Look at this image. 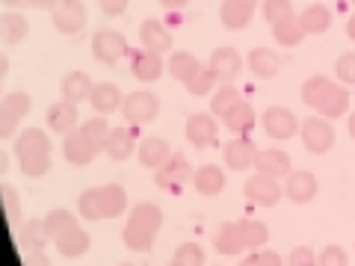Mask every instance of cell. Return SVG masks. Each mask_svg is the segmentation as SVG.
Listing matches in <instances>:
<instances>
[{"label":"cell","mask_w":355,"mask_h":266,"mask_svg":"<svg viewBox=\"0 0 355 266\" xmlns=\"http://www.w3.org/2000/svg\"><path fill=\"white\" fill-rule=\"evenodd\" d=\"M77 210L89 222H104L116 219L128 210V193L121 184H104V186H89L77 198Z\"/></svg>","instance_id":"cell-1"},{"label":"cell","mask_w":355,"mask_h":266,"mask_svg":"<svg viewBox=\"0 0 355 266\" xmlns=\"http://www.w3.org/2000/svg\"><path fill=\"white\" fill-rule=\"evenodd\" d=\"M160 228H163V210L157 204H151V202H142V204H137L130 210L121 240H125V246L130 251L146 254V251H151Z\"/></svg>","instance_id":"cell-2"},{"label":"cell","mask_w":355,"mask_h":266,"mask_svg":"<svg viewBox=\"0 0 355 266\" xmlns=\"http://www.w3.org/2000/svg\"><path fill=\"white\" fill-rule=\"evenodd\" d=\"M302 101L317 109L323 118H340L349 109V92L338 83H331L329 77L314 74L302 83Z\"/></svg>","instance_id":"cell-3"},{"label":"cell","mask_w":355,"mask_h":266,"mask_svg":"<svg viewBox=\"0 0 355 266\" xmlns=\"http://www.w3.org/2000/svg\"><path fill=\"white\" fill-rule=\"evenodd\" d=\"M270 240V228L254 219H240V222H225L219 225L214 237V249L219 254H237L246 249H261Z\"/></svg>","instance_id":"cell-4"},{"label":"cell","mask_w":355,"mask_h":266,"mask_svg":"<svg viewBox=\"0 0 355 266\" xmlns=\"http://www.w3.org/2000/svg\"><path fill=\"white\" fill-rule=\"evenodd\" d=\"M15 157L21 163V172H24L27 177L48 175V169H51V139H48V133L39 130V127L18 130Z\"/></svg>","instance_id":"cell-5"},{"label":"cell","mask_w":355,"mask_h":266,"mask_svg":"<svg viewBox=\"0 0 355 266\" xmlns=\"http://www.w3.org/2000/svg\"><path fill=\"white\" fill-rule=\"evenodd\" d=\"M33 98L27 92H9L0 98V139H9L18 133L21 118L30 113Z\"/></svg>","instance_id":"cell-6"},{"label":"cell","mask_w":355,"mask_h":266,"mask_svg":"<svg viewBox=\"0 0 355 266\" xmlns=\"http://www.w3.org/2000/svg\"><path fill=\"white\" fill-rule=\"evenodd\" d=\"M160 113V98L148 92V89H139V92L125 95L121 101V116H125L130 125H148Z\"/></svg>","instance_id":"cell-7"},{"label":"cell","mask_w":355,"mask_h":266,"mask_svg":"<svg viewBox=\"0 0 355 266\" xmlns=\"http://www.w3.org/2000/svg\"><path fill=\"white\" fill-rule=\"evenodd\" d=\"M299 136H302V145L311 154H326L335 148V127H331V121L323 116L305 118L302 127H299Z\"/></svg>","instance_id":"cell-8"},{"label":"cell","mask_w":355,"mask_h":266,"mask_svg":"<svg viewBox=\"0 0 355 266\" xmlns=\"http://www.w3.org/2000/svg\"><path fill=\"white\" fill-rule=\"evenodd\" d=\"M51 21L62 36H77L86 27V6L80 0H60L57 9L51 12Z\"/></svg>","instance_id":"cell-9"},{"label":"cell","mask_w":355,"mask_h":266,"mask_svg":"<svg viewBox=\"0 0 355 266\" xmlns=\"http://www.w3.org/2000/svg\"><path fill=\"white\" fill-rule=\"evenodd\" d=\"M92 53L98 62L104 65H116L121 57L128 53V42L119 30H98L92 36Z\"/></svg>","instance_id":"cell-10"},{"label":"cell","mask_w":355,"mask_h":266,"mask_svg":"<svg viewBox=\"0 0 355 266\" xmlns=\"http://www.w3.org/2000/svg\"><path fill=\"white\" fill-rule=\"evenodd\" d=\"M187 181H193V169H190V163H187L184 157H178V154H172L160 169H154V184H157L160 190L178 193Z\"/></svg>","instance_id":"cell-11"},{"label":"cell","mask_w":355,"mask_h":266,"mask_svg":"<svg viewBox=\"0 0 355 266\" xmlns=\"http://www.w3.org/2000/svg\"><path fill=\"white\" fill-rule=\"evenodd\" d=\"M98 151H101V148H98L80 127L71 130V133H65V139H62V157L69 160V166H89L95 160Z\"/></svg>","instance_id":"cell-12"},{"label":"cell","mask_w":355,"mask_h":266,"mask_svg":"<svg viewBox=\"0 0 355 266\" xmlns=\"http://www.w3.org/2000/svg\"><path fill=\"white\" fill-rule=\"evenodd\" d=\"M210 71L216 74V80L225 86V83H234L237 74L243 69V57L237 53V48H231V44H222V48H216L214 53H210Z\"/></svg>","instance_id":"cell-13"},{"label":"cell","mask_w":355,"mask_h":266,"mask_svg":"<svg viewBox=\"0 0 355 266\" xmlns=\"http://www.w3.org/2000/svg\"><path fill=\"white\" fill-rule=\"evenodd\" d=\"M284 195V186L279 184V177H270V175H254L246 181V198L261 207H272L279 204Z\"/></svg>","instance_id":"cell-14"},{"label":"cell","mask_w":355,"mask_h":266,"mask_svg":"<svg viewBox=\"0 0 355 266\" xmlns=\"http://www.w3.org/2000/svg\"><path fill=\"white\" fill-rule=\"evenodd\" d=\"M258 145L249 139V136H234L231 142H225V148H222V157H225V166L234 172H246L254 166L258 160Z\"/></svg>","instance_id":"cell-15"},{"label":"cell","mask_w":355,"mask_h":266,"mask_svg":"<svg viewBox=\"0 0 355 266\" xmlns=\"http://www.w3.org/2000/svg\"><path fill=\"white\" fill-rule=\"evenodd\" d=\"M261 125L266 130V136H272V139H279V142L296 136V130H299L296 116L291 113V109H284V107H270L261 116Z\"/></svg>","instance_id":"cell-16"},{"label":"cell","mask_w":355,"mask_h":266,"mask_svg":"<svg viewBox=\"0 0 355 266\" xmlns=\"http://www.w3.org/2000/svg\"><path fill=\"white\" fill-rule=\"evenodd\" d=\"M163 69H166V62H163L160 53L146 51V48H139V51L130 53V74L137 77L139 83H154V80H160Z\"/></svg>","instance_id":"cell-17"},{"label":"cell","mask_w":355,"mask_h":266,"mask_svg":"<svg viewBox=\"0 0 355 266\" xmlns=\"http://www.w3.org/2000/svg\"><path fill=\"white\" fill-rule=\"evenodd\" d=\"M216 136H219V125H216V116H207V113H196L187 118V139L193 142L196 148H207V145H216Z\"/></svg>","instance_id":"cell-18"},{"label":"cell","mask_w":355,"mask_h":266,"mask_svg":"<svg viewBox=\"0 0 355 266\" xmlns=\"http://www.w3.org/2000/svg\"><path fill=\"white\" fill-rule=\"evenodd\" d=\"M317 195V177L311 172H291L284 177V198L293 204H308Z\"/></svg>","instance_id":"cell-19"},{"label":"cell","mask_w":355,"mask_h":266,"mask_svg":"<svg viewBox=\"0 0 355 266\" xmlns=\"http://www.w3.org/2000/svg\"><path fill=\"white\" fill-rule=\"evenodd\" d=\"M254 9H258V0H222L219 18L225 30H243L254 18Z\"/></svg>","instance_id":"cell-20"},{"label":"cell","mask_w":355,"mask_h":266,"mask_svg":"<svg viewBox=\"0 0 355 266\" xmlns=\"http://www.w3.org/2000/svg\"><path fill=\"white\" fill-rule=\"evenodd\" d=\"M139 48H146V51H154V53H163L172 48V33L166 24H160L157 18H148V21H142L139 24Z\"/></svg>","instance_id":"cell-21"},{"label":"cell","mask_w":355,"mask_h":266,"mask_svg":"<svg viewBox=\"0 0 355 266\" xmlns=\"http://www.w3.org/2000/svg\"><path fill=\"white\" fill-rule=\"evenodd\" d=\"M254 169L258 175H270V177H287L293 172L291 166V154H284L282 148H263L254 160Z\"/></svg>","instance_id":"cell-22"},{"label":"cell","mask_w":355,"mask_h":266,"mask_svg":"<svg viewBox=\"0 0 355 266\" xmlns=\"http://www.w3.org/2000/svg\"><path fill=\"white\" fill-rule=\"evenodd\" d=\"M60 92H62V101L80 104V101H89V98H92L95 83L89 80V74H86V71H71V74H65V77H62Z\"/></svg>","instance_id":"cell-23"},{"label":"cell","mask_w":355,"mask_h":266,"mask_svg":"<svg viewBox=\"0 0 355 266\" xmlns=\"http://www.w3.org/2000/svg\"><path fill=\"white\" fill-rule=\"evenodd\" d=\"M104 151H107V157L110 160H128L133 151H137V136H133V130L128 127H113L107 133V142H104Z\"/></svg>","instance_id":"cell-24"},{"label":"cell","mask_w":355,"mask_h":266,"mask_svg":"<svg viewBox=\"0 0 355 266\" xmlns=\"http://www.w3.org/2000/svg\"><path fill=\"white\" fill-rule=\"evenodd\" d=\"M53 246H57L62 258H80V254H86L89 246H92V237H89L80 225H74L69 231H62V234L53 240Z\"/></svg>","instance_id":"cell-25"},{"label":"cell","mask_w":355,"mask_h":266,"mask_svg":"<svg viewBox=\"0 0 355 266\" xmlns=\"http://www.w3.org/2000/svg\"><path fill=\"white\" fill-rule=\"evenodd\" d=\"M246 62H249V71L254 77H261V80H270V77L282 71V57L272 48H254Z\"/></svg>","instance_id":"cell-26"},{"label":"cell","mask_w":355,"mask_h":266,"mask_svg":"<svg viewBox=\"0 0 355 266\" xmlns=\"http://www.w3.org/2000/svg\"><path fill=\"white\" fill-rule=\"evenodd\" d=\"M77 121H80V113H77V104H69V101H60L48 107V127L53 133H71L77 130Z\"/></svg>","instance_id":"cell-27"},{"label":"cell","mask_w":355,"mask_h":266,"mask_svg":"<svg viewBox=\"0 0 355 266\" xmlns=\"http://www.w3.org/2000/svg\"><path fill=\"white\" fill-rule=\"evenodd\" d=\"M139 154V163L146 166V169H160V166L172 157V148H169V142L160 139V136H148V139H142V145L137 148Z\"/></svg>","instance_id":"cell-28"},{"label":"cell","mask_w":355,"mask_h":266,"mask_svg":"<svg viewBox=\"0 0 355 266\" xmlns=\"http://www.w3.org/2000/svg\"><path fill=\"white\" fill-rule=\"evenodd\" d=\"M166 69H169V74L175 77L178 83H184V86H187L198 71L205 69V65L198 62L190 51H175L172 57H169V62H166Z\"/></svg>","instance_id":"cell-29"},{"label":"cell","mask_w":355,"mask_h":266,"mask_svg":"<svg viewBox=\"0 0 355 266\" xmlns=\"http://www.w3.org/2000/svg\"><path fill=\"white\" fill-rule=\"evenodd\" d=\"M193 186L202 195H219L222 190H225V172H222L219 166L207 163V166H202V169L193 172Z\"/></svg>","instance_id":"cell-30"},{"label":"cell","mask_w":355,"mask_h":266,"mask_svg":"<svg viewBox=\"0 0 355 266\" xmlns=\"http://www.w3.org/2000/svg\"><path fill=\"white\" fill-rule=\"evenodd\" d=\"M299 24H302L305 36H320L331 27V9L323 6V3H311L305 6V12L299 15Z\"/></svg>","instance_id":"cell-31"},{"label":"cell","mask_w":355,"mask_h":266,"mask_svg":"<svg viewBox=\"0 0 355 266\" xmlns=\"http://www.w3.org/2000/svg\"><path fill=\"white\" fill-rule=\"evenodd\" d=\"M30 36V21L21 12H3L0 15V42L21 44Z\"/></svg>","instance_id":"cell-32"},{"label":"cell","mask_w":355,"mask_h":266,"mask_svg":"<svg viewBox=\"0 0 355 266\" xmlns=\"http://www.w3.org/2000/svg\"><path fill=\"white\" fill-rule=\"evenodd\" d=\"M121 92L113 86V83H98L95 86V92L92 98H89V104H92V109L98 116H110V113H116V109H121Z\"/></svg>","instance_id":"cell-33"},{"label":"cell","mask_w":355,"mask_h":266,"mask_svg":"<svg viewBox=\"0 0 355 266\" xmlns=\"http://www.w3.org/2000/svg\"><path fill=\"white\" fill-rule=\"evenodd\" d=\"M254 121H258V116H254V109L240 101L237 107H231L225 116H222V125H225L231 133H237V136H246V133L254 127Z\"/></svg>","instance_id":"cell-34"},{"label":"cell","mask_w":355,"mask_h":266,"mask_svg":"<svg viewBox=\"0 0 355 266\" xmlns=\"http://www.w3.org/2000/svg\"><path fill=\"white\" fill-rule=\"evenodd\" d=\"M272 39L279 44H284V48H296V44L305 39V30H302V24H299V15L282 18L279 24H272Z\"/></svg>","instance_id":"cell-35"},{"label":"cell","mask_w":355,"mask_h":266,"mask_svg":"<svg viewBox=\"0 0 355 266\" xmlns=\"http://www.w3.org/2000/svg\"><path fill=\"white\" fill-rule=\"evenodd\" d=\"M48 231H44V222L42 219H30L21 225V242H24L27 251H42L48 246Z\"/></svg>","instance_id":"cell-36"},{"label":"cell","mask_w":355,"mask_h":266,"mask_svg":"<svg viewBox=\"0 0 355 266\" xmlns=\"http://www.w3.org/2000/svg\"><path fill=\"white\" fill-rule=\"evenodd\" d=\"M44 222V231H48V237L51 240H57L62 231H69V228H74L77 225V219L69 213V210H62V207H57V210H51L48 216L42 219Z\"/></svg>","instance_id":"cell-37"},{"label":"cell","mask_w":355,"mask_h":266,"mask_svg":"<svg viewBox=\"0 0 355 266\" xmlns=\"http://www.w3.org/2000/svg\"><path fill=\"white\" fill-rule=\"evenodd\" d=\"M0 204H3V213L9 219V225L21 231V202H18V193L9 184L0 186Z\"/></svg>","instance_id":"cell-38"},{"label":"cell","mask_w":355,"mask_h":266,"mask_svg":"<svg viewBox=\"0 0 355 266\" xmlns=\"http://www.w3.org/2000/svg\"><path fill=\"white\" fill-rule=\"evenodd\" d=\"M243 101V98L237 95V89L231 86V83H225V86H219V92L214 95V104H210V109H214V116H225L231 107H237Z\"/></svg>","instance_id":"cell-39"},{"label":"cell","mask_w":355,"mask_h":266,"mask_svg":"<svg viewBox=\"0 0 355 266\" xmlns=\"http://www.w3.org/2000/svg\"><path fill=\"white\" fill-rule=\"evenodd\" d=\"M80 130L86 133V136H89V139H92V142H95V145H98V148H101V151H104L107 133H110V130H113V127H110V121H107V116H92V118H89V121H83V125H80Z\"/></svg>","instance_id":"cell-40"},{"label":"cell","mask_w":355,"mask_h":266,"mask_svg":"<svg viewBox=\"0 0 355 266\" xmlns=\"http://www.w3.org/2000/svg\"><path fill=\"white\" fill-rule=\"evenodd\" d=\"M172 263H178V266H205V251H202V246H196V242H181V246L175 249Z\"/></svg>","instance_id":"cell-41"},{"label":"cell","mask_w":355,"mask_h":266,"mask_svg":"<svg viewBox=\"0 0 355 266\" xmlns=\"http://www.w3.org/2000/svg\"><path fill=\"white\" fill-rule=\"evenodd\" d=\"M261 12H263V18L270 21V27H272V24H279L282 18L293 15V3H291V0H263Z\"/></svg>","instance_id":"cell-42"},{"label":"cell","mask_w":355,"mask_h":266,"mask_svg":"<svg viewBox=\"0 0 355 266\" xmlns=\"http://www.w3.org/2000/svg\"><path fill=\"white\" fill-rule=\"evenodd\" d=\"M216 83H219V80H216V74L210 71V69H202L190 83H187V92H190V95H207Z\"/></svg>","instance_id":"cell-43"},{"label":"cell","mask_w":355,"mask_h":266,"mask_svg":"<svg viewBox=\"0 0 355 266\" xmlns=\"http://www.w3.org/2000/svg\"><path fill=\"white\" fill-rule=\"evenodd\" d=\"M317 266H349V258L340 246H326L317 254Z\"/></svg>","instance_id":"cell-44"},{"label":"cell","mask_w":355,"mask_h":266,"mask_svg":"<svg viewBox=\"0 0 355 266\" xmlns=\"http://www.w3.org/2000/svg\"><path fill=\"white\" fill-rule=\"evenodd\" d=\"M240 266H284V260L275 251H252L240 260Z\"/></svg>","instance_id":"cell-45"},{"label":"cell","mask_w":355,"mask_h":266,"mask_svg":"<svg viewBox=\"0 0 355 266\" xmlns=\"http://www.w3.org/2000/svg\"><path fill=\"white\" fill-rule=\"evenodd\" d=\"M335 74L340 83L355 86V53H343V57L335 62Z\"/></svg>","instance_id":"cell-46"},{"label":"cell","mask_w":355,"mask_h":266,"mask_svg":"<svg viewBox=\"0 0 355 266\" xmlns=\"http://www.w3.org/2000/svg\"><path fill=\"white\" fill-rule=\"evenodd\" d=\"M287 266H317V254L308 246H296L291 251V258H287Z\"/></svg>","instance_id":"cell-47"},{"label":"cell","mask_w":355,"mask_h":266,"mask_svg":"<svg viewBox=\"0 0 355 266\" xmlns=\"http://www.w3.org/2000/svg\"><path fill=\"white\" fill-rule=\"evenodd\" d=\"M98 6H101V12L107 18H119L128 9V0H98Z\"/></svg>","instance_id":"cell-48"},{"label":"cell","mask_w":355,"mask_h":266,"mask_svg":"<svg viewBox=\"0 0 355 266\" xmlns=\"http://www.w3.org/2000/svg\"><path fill=\"white\" fill-rule=\"evenodd\" d=\"M24 266H51V260H48V254L44 251H27L24 254Z\"/></svg>","instance_id":"cell-49"},{"label":"cell","mask_w":355,"mask_h":266,"mask_svg":"<svg viewBox=\"0 0 355 266\" xmlns=\"http://www.w3.org/2000/svg\"><path fill=\"white\" fill-rule=\"evenodd\" d=\"M60 0H30V6H36V9H48V12H53L57 9Z\"/></svg>","instance_id":"cell-50"},{"label":"cell","mask_w":355,"mask_h":266,"mask_svg":"<svg viewBox=\"0 0 355 266\" xmlns=\"http://www.w3.org/2000/svg\"><path fill=\"white\" fill-rule=\"evenodd\" d=\"M160 3H163L166 9H181V6L190 3V0H160Z\"/></svg>","instance_id":"cell-51"},{"label":"cell","mask_w":355,"mask_h":266,"mask_svg":"<svg viewBox=\"0 0 355 266\" xmlns=\"http://www.w3.org/2000/svg\"><path fill=\"white\" fill-rule=\"evenodd\" d=\"M6 71H9V60L0 53V83H3V77H6Z\"/></svg>","instance_id":"cell-52"},{"label":"cell","mask_w":355,"mask_h":266,"mask_svg":"<svg viewBox=\"0 0 355 266\" xmlns=\"http://www.w3.org/2000/svg\"><path fill=\"white\" fill-rule=\"evenodd\" d=\"M0 3H6V6H30V0H0Z\"/></svg>","instance_id":"cell-53"},{"label":"cell","mask_w":355,"mask_h":266,"mask_svg":"<svg viewBox=\"0 0 355 266\" xmlns=\"http://www.w3.org/2000/svg\"><path fill=\"white\" fill-rule=\"evenodd\" d=\"M347 36H349V39L355 42V15H352V18L347 21Z\"/></svg>","instance_id":"cell-54"},{"label":"cell","mask_w":355,"mask_h":266,"mask_svg":"<svg viewBox=\"0 0 355 266\" xmlns=\"http://www.w3.org/2000/svg\"><path fill=\"white\" fill-rule=\"evenodd\" d=\"M349 136L355 139V116H349Z\"/></svg>","instance_id":"cell-55"},{"label":"cell","mask_w":355,"mask_h":266,"mask_svg":"<svg viewBox=\"0 0 355 266\" xmlns=\"http://www.w3.org/2000/svg\"><path fill=\"white\" fill-rule=\"evenodd\" d=\"M0 172H6V154L0 151Z\"/></svg>","instance_id":"cell-56"},{"label":"cell","mask_w":355,"mask_h":266,"mask_svg":"<svg viewBox=\"0 0 355 266\" xmlns=\"http://www.w3.org/2000/svg\"><path fill=\"white\" fill-rule=\"evenodd\" d=\"M121 266H133V263H121Z\"/></svg>","instance_id":"cell-57"},{"label":"cell","mask_w":355,"mask_h":266,"mask_svg":"<svg viewBox=\"0 0 355 266\" xmlns=\"http://www.w3.org/2000/svg\"><path fill=\"white\" fill-rule=\"evenodd\" d=\"M169 266H178V263H169Z\"/></svg>","instance_id":"cell-58"},{"label":"cell","mask_w":355,"mask_h":266,"mask_svg":"<svg viewBox=\"0 0 355 266\" xmlns=\"http://www.w3.org/2000/svg\"><path fill=\"white\" fill-rule=\"evenodd\" d=\"M352 3H355V0H352Z\"/></svg>","instance_id":"cell-59"}]
</instances>
